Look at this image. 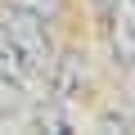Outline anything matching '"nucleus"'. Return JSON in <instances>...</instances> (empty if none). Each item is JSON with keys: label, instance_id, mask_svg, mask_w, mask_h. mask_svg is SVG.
I'll use <instances>...</instances> for the list:
<instances>
[{"label": "nucleus", "instance_id": "obj_1", "mask_svg": "<svg viewBox=\"0 0 135 135\" xmlns=\"http://www.w3.org/2000/svg\"><path fill=\"white\" fill-rule=\"evenodd\" d=\"M108 14V45L122 68H135V0H113Z\"/></svg>", "mask_w": 135, "mask_h": 135}, {"label": "nucleus", "instance_id": "obj_2", "mask_svg": "<svg viewBox=\"0 0 135 135\" xmlns=\"http://www.w3.org/2000/svg\"><path fill=\"white\" fill-rule=\"evenodd\" d=\"M95 5H99V9H108V5H113V0H95Z\"/></svg>", "mask_w": 135, "mask_h": 135}]
</instances>
